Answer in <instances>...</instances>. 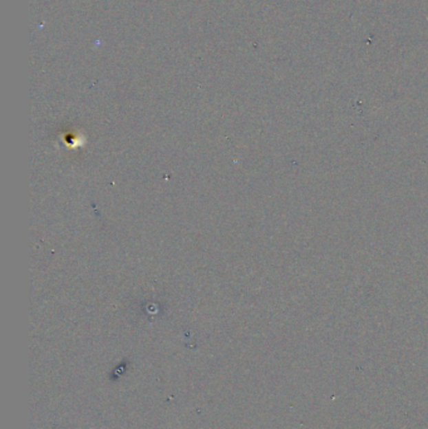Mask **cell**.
<instances>
[]
</instances>
